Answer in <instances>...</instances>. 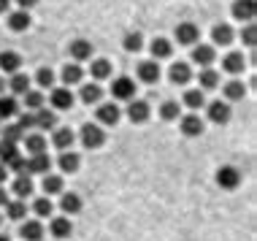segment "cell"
<instances>
[{"mask_svg":"<svg viewBox=\"0 0 257 241\" xmlns=\"http://www.w3.org/2000/svg\"><path fill=\"white\" fill-rule=\"evenodd\" d=\"M81 144L84 149H98L106 144V133H103L100 125H84L81 128Z\"/></svg>","mask_w":257,"mask_h":241,"instance_id":"obj_1","label":"cell"},{"mask_svg":"<svg viewBox=\"0 0 257 241\" xmlns=\"http://www.w3.org/2000/svg\"><path fill=\"white\" fill-rule=\"evenodd\" d=\"M217 184H219L222 190H235L241 184L238 168H233V165H222V168L217 171Z\"/></svg>","mask_w":257,"mask_h":241,"instance_id":"obj_2","label":"cell"},{"mask_svg":"<svg viewBox=\"0 0 257 241\" xmlns=\"http://www.w3.org/2000/svg\"><path fill=\"white\" fill-rule=\"evenodd\" d=\"M111 95H114L116 100H133V95H136V81L127 79V76L114 79V84H111Z\"/></svg>","mask_w":257,"mask_h":241,"instance_id":"obj_3","label":"cell"},{"mask_svg":"<svg viewBox=\"0 0 257 241\" xmlns=\"http://www.w3.org/2000/svg\"><path fill=\"white\" fill-rule=\"evenodd\" d=\"M149 103L147 100H127V119L136 122V125H141V122L149 119Z\"/></svg>","mask_w":257,"mask_h":241,"instance_id":"obj_4","label":"cell"},{"mask_svg":"<svg viewBox=\"0 0 257 241\" xmlns=\"http://www.w3.org/2000/svg\"><path fill=\"white\" fill-rule=\"evenodd\" d=\"M198 25H192V22H182V25H176V41L179 44H184V46H192V44H198Z\"/></svg>","mask_w":257,"mask_h":241,"instance_id":"obj_5","label":"cell"},{"mask_svg":"<svg viewBox=\"0 0 257 241\" xmlns=\"http://www.w3.org/2000/svg\"><path fill=\"white\" fill-rule=\"evenodd\" d=\"M208 119H211L214 125H225V122H230V106L222 103V100L208 103Z\"/></svg>","mask_w":257,"mask_h":241,"instance_id":"obj_6","label":"cell"},{"mask_svg":"<svg viewBox=\"0 0 257 241\" xmlns=\"http://www.w3.org/2000/svg\"><path fill=\"white\" fill-rule=\"evenodd\" d=\"M138 79H141L144 84H155V81H160L157 60H144V63H138Z\"/></svg>","mask_w":257,"mask_h":241,"instance_id":"obj_7","label":"cell"},{"mask_svg":"<svg viewBox=\"0 0 257 241\" xmlns=\"http://www.w3.org/2000/svg\"><path fill=\"white\" fill-rule=\"evenodd\" d=\"M68 52H71V57L76 60V63H81V60H89V57H92V44H89L87 38H76V41H71Z\"/></svg>","mask_w":257,"mask_h":241,"instance_id":"obj_8","label":"cell"},{"mask_svg":"<svg viewBox=\"0 0 257 241\" xmlns=\"http://www.w3.org/2000/svg\"><path fill=\"white\" fill-rule=\"evenodd\" d=\"M95 114H98L100 125H116V122H119V116H122V111H119V106H116V103H103Z\"/></svg>","mask_w":257,"mask_h":241,"instance_id":"obj_9","label":"cell"},{"mask_svg":"<svg viewBox=\"0 0 257 241\" xmlns=\"http://www.w3.org/2000/svg\"><path fill=\"white\" fill-rule=\"evenodd\" d=\"M203 119H200L198 114H187V116H182V133L184 136H190V139H195V136H200L203 133Z\"/></svg>","mask_w":257,"mask_h":241,"instance_id":"obj_10","label":"cell"},{"mask_svg":"<svg viewBox=\"0 0 257 241\" xmlns=\"http://www.w3.org/2000/svg\"><path fill=\"white\" fill-rule=\"evenodd\" d=\"M214 57H217V52H214V46H192V63H198L200 68H208L214 63Z\"/></svg>","mask_w":257,"mask_h":241,"instance_id":"obj_11","label":"cell"},{"mask_svg":"<svg viewBox=\"0 0 257 241\" xmlns=\"http://www.w3.org/2000/svg\"><path fill=\"white\" fill-rule=\"evenodd\" d=\"M19 68H22V57L17 52H0V71L14 76V73H19Z\"/></svg>","mask_w":257,"mask_h":241,"instance_id":"obj_12","label":"cell"},{"mask_svg":"<svg viewBox=\"0 0 257 241\" xmlns=\"http://www.w3.org/2000/svg\"><path fill=\"white\" fill-rule=\"evenodd\" d=\"M49 230H52L54 238H68L73 233V225H71V219H68V217H54L49 222Z\"/></svg>","mask_w":257,"mask_h":241,"instance_id":"obj_13","label":"cell"},{"mask_svg":"<svg viewBox=\"0 0 257 241\" xmlns=\"http://www.w3.org/2000/svg\"><path fill=\"white\" fill-rule=\"evenodd\" d=\"M30 25H33V19H30V14H27V11L19 9V11L9 14V27H11L14 33H25Z\"/></svg>","mask_w":257,"mask_h":241,"instance_id":"obj_14","label":"cell"},{"mask_svg":"<svg viewBox=\"0 0 257 241\" xmlns=\"http://www.w3.org/2000/svg\"><path fill=\"white\" fill-rule=\"evenodd\" d=\"M52 106L60 108V111H65V108L73 106V95L68 87H60V89H52Z\"/></svg>","mask_w":257,"mask_h":241,"instance_id":"obj_15","label":"cell"},{"mask_svg":"<svg viewBox=\"0 0 257 241\" xmlns=\"http://www.w3.org/2000/svg\"><path fill=\"white\" fill-rule=\"evenodd\" d=\"M233 17L241 19V22L254 19V0H235L233 3Z\"/></svg>","mask_w":257,"mask_h":241,"instance_id":"obj_16","label":"cell"},{"mask_svg":"<svg viewBox=\"0 0 257 241\" xmlns=\"http://www.w3.org/2000/svg\"><path fill=\"white\" fill-rule=\"evenodd\" d=\"M222 68H225L227 73H241V71L246 68L244 54H241V52H230V54H225V60H222Z\"/></svg>","mask_w":257,"mask_h":241,"instance_id":"obj_17","label":"cell"},{"mask_svg":"<svg viewBox=\"0 0 257 241\" xmlns=\"http://www.w3.org/2000/svg\"><path fill=\"white\" fill-rule=\"evenodd\" d=\"M49 155H44V152H38V155H33L30 160H27V174H49Z\"/></svg>","mask_w":257,"mask_h":241,"instance_id":"obj_18","label":"cell"},{"mask_svg":"<svg viewBox=\"0 0 257 241\" xmlns=\"http://www.w3.org/2000/svg\"><path fill=\"white\" fill-rule=\"evenodd\" d=\"M19 236H22L25 241H41V236H44V225H41L38 219H30V222H25L22 228H19Z\"/></svg>","mask_w":257,"mask_h":241,"instance_id":"obj_19","label":"cell"},{"mask_svg":"<svg viewBox=\"0 0 257 241\" xmlns=\"http://www.w3.org/2000/svg\"><path fill=\"white\" fill-rule=\"evenodd\" d=\"M168 76H171L173 84H187V81L192 79V71H190V65H187V63H173Z\"/></svg>","mask_w":257,"mask_h":241,"instance_id":"obj_20","label":"cell"},{"mask_svg":"<svg viewBox=\"0 0 257 241\" xmlns=\"http://www.w3.org/2000/svg\"><path fill=\"white\" fill-rule=\"evenodd\" d=\"M33 116H36V125H38L41 130H54V128H57V114H54V111L38 108V111L33 114Z\"/></svg>","mask_w":257,"mask_h":241,"instance_id":"obj_21","label":"cell"},{"mask_svg":"<svg viewBox=\"0 0 257 241\" xmlns=\"http://www.w3.org/2000/svg\"><path fill=\"white\" fill-rule=\"evenodd\" d=\"M60 206H62L65 214H79V211H81V198L76 195V192H65L62 201H60Z\"/></svg>","mask_w":257,"mask_h":241,"instance_id":"obj_22","label":"cell"},{"mask_svg":"<svg viewBox=\"0 0 257 241\" xmlns=\"http://www.w3.org/2000/svg\"><path fill=\"white\" fill-rule=\"evenodd\" d=\"M171 52H173V46H171L168 38H155V41H152V57H155V60L171 57Z\"/></svg>","mask_w":257,"mask_h":241,"instance_id":"obj_23","label":"cell"},{"mask_svg":"<svg viewBox=\"0 0 257 241\" xmlns=\"http://www.w3.org/2000/svg\"><path fill=\"white\" fill-rule=\"evenodd\" d=\"M211 38H214V44L217 46H227L233 41V30H230V25H217L211 30Z\"/></svg>","mask_w":257,"mask_h":241,"instance_id":"obj_24","label":"cell"},{"mask_svg":"<svg viewBox=\"0 0 257 241\" xmlns=\"http://www.w3.org/2000/svg\"><path fill=\"white\" fill-rule=\"evenodd\" d=\"M198 81H200V89H214L219 84V73L214 71V68H200Z\"/></svg>","mask_w":257,"mask_h":241,"instance_id":"obj_25","label":"cell"},{"mask_svg":"<svg viewBox=\"0 0 257 241\" xmlns=\"http://www.w3.org/2000/svg\"><path fill=\"white\" fill-rule=\"evenodd\" d=\"M9 89L14 95H25L27 89H30V79H27V73H14L11 81H9Z\"/></svg>","mask_w":257,"mask_h":241,"instance_id":"obj_26","label":"cell"},{"mask_svg":"<svg viewBox=\"0 0 257 241\" xmlns=\"http://www.w3.org/2000/svg\"><path fill=\"white\" fill-rule=\"evenodd\" d=\"M184 106H190V108H203L206 106V95H203V89H187L184 92Z\"/></svg>","mask_w":257,"mask_h":241,"instance_id":"obj_27","label":"cell"},{"mask_svg":"<svg viewBox=\"0 0 257 241\" xmlns=\"http://www.w3.org/2000/svg\"><path fill=\"white\" fill-rule=\"evenodd\" d=\"M14 192H17L19 198H27V195H33V179L22 174V176H17L14 179Z\"/></svg>","mask_w":257,"mask_h":241,"instance_id":"obj_28","label":"cell"},{"mask_svg":"<svg viewBox=\"0 0 257 241\" xmlns=\"http://www.w3.org/2000/svg\"><path fill=\"white\" fill-rule=\"evenodd\" d=\"M81 76H84V71H81L79 65H65L62 68V81H65V87H71V84H79L81 81Z\"/></svg>","mask_w":257,"mask_h":241,"instance_id":"obj_29","label":"cell"},{"mask_svg":"<svg viewBox=\"0 0 257 241\" xmlns=\"http://www.w3.org/2000/svg\"><path fill=\"white\" fill-rule=\"evenodd\" d=\"M100 98H103L100 84H92V81H89V84L81 87V100H84V103H98Z\"/></svg>","mask_w":257,"mask_h":241,"instance_id":"obj_30","label":"cell"},{"mask_svg":"<svg viewBox=\"0 0 257 241\" xmlns=\"http://www.w3.org/2000/svg\"><path fill=\"white\" fill-rule=\"evenodd\" d=\"M52 141H54V147H57V149H62V152H65V149L73 144V133H71L68 128H60V130H54V139H52Z\"/></svg>","mask_w":257,"mask_h":241,"instance_id":"obj_31","label":"cell"},{"mask_svg":"<svg viewBox=\"0 0 257 241\" xmlns=\"http://www.w3.org/2000/svg\"><path fill=\"white\" fill-rule=\"evenodd\" d=\"M25 147H27V152L30 155H38V152H44L46 149V139L44 136H25Z\"/></svg>","mask_w":257,"mask_h":241,"instance_id":"obj_32","label":"cell"},{"mask_svg":"<svg viewBox=\"0 0 257 241\" xmlns=\"http://www.w3.org/2000/svg\"><path fill=\"white\" fill-rule=\"evenodd\" d=\"M122 46L127 52H141L144 49V36L141 33H127V36L122 38Z\"/></svg>","mask_w":257,"mask_h":241,"instance_id":"obj_33","label":"cell"},{"mask_svg":"<svg viewBox=\"0 0 257 241\" xmlns=\"http://www.w3.org/2000/svg\"><path fill=\"white\" fill-rule=\"evenodd\" d=\"M89 73H92V79H106V76H111V63L108 60H92Z\"/></svg>","mask_w":257,"mask_h":241,"instance_id":"obj_34","label":"cell"},{"mask_svg":"<svg viewBox=\"0 0 257 241\" xmlns=\"http://www.w3.org/2000/svg\"><path fill=\"white\" fill-rule=\"evenodd\" d=\"M19 157V149H17V144H0V160H3V165H11L14 160Z\"/></svg>","mask_w":257,"mask_h":241,"instance_id":"obj_35","label":"cell"},{"mask_svg":"<svg viewBox=\"0 0 257 241\" xmlns=\"http://www.w3.org/2000/svg\"><path fill=\"white\" fill-rule=\"evenodd\" d=\"M60 168H62V174H73V171H79V155L65 152L60 157Z\"/></svg>","mask_w":257,"mask_h":241,"instance_id":"obj_36","label":"cell"},{"mask_svg":"<svg viewBox=\"0 0 257 241\" xmlns=\"http://www.w3.org/2000/svg\"><path fill=\"white\" fill-rule=\"evenodd\" d=\"M17 108H19V103H17V98H0V119H9V116H14L17 114Z\"/></svg>","mask_w":257,"mask_h":241,"instance_id":"obj_37","label":"cell"},{"mask_svg":"<svg viewBox=\"0 0 257 241\" xmlns=\"http://www.w3.org/2000/svg\"><path fill=\"white\" fill-rule=\"evenodd\" d=\"M160 116H163L165 122L179 119V103H176V100H165L163 106H160Z\"/></svg>","mask_w":257,"mask_h":241,"instance_id":"obj_38","label":"cell"},{"mask_svg":"<svg viewBox=\"0 0 257 241\" xmlns=\"http://www.w3.org/2000/svg\"><path fill=\"white\" fill-rule=\"evenodd\" d=\"M246 92V87L241 84V81H230V84H225V98L227 100H241Z\"/></svg>","mask_w":257,"mask_h":241,"instance_id":"obj_39","label":"cell"},{"mask_svg":"<svg viewBox=\"0 0 257 241\" xmlns=\"http://www.w3.org/2000/svg\"><path fill=\"white\" fill-rule=\"evenodd\" d=\"M25 106L38 111V108L44 106V92H38V89H27V92H25Z\"/></svg>","mask_w":257,"mask_h":241,"instance_id":"obj_40","label":"cell"},{"mask_svg":"<svg viewBox=\"0 0 257 241\" xmlns=\"http://www.w3.org/2000/svg\"><path fill=\"white\" fill-rule=\"evenodd\" d=\"M0 133H3V141H6V144H17L19 139H22L25 130L19 128V125H6L3 130H0Z\"/></svg>","mask_w":257,"mask_h":241,"instance_id":"obj_41","label":"cell"},{"mask_svg":"<svg viewBox=\"0 0 257 241\" xmlns=\"http://www.w3.org/2000/svg\"><path fill=\"white\" fill-rule=\"evenodd\" d=\"M44 192L46 195H54V192H62V176H46L44 179Z\"/></svg>","mask_w":257,"mask_h":241,"instance_id":"obj_42","label":"cell"},{"mask_svg":"<svg viewBox=\"0 0 257 241\" xmlns=\"http://www.w3.org/2000/svg\"><path fill=\"white\" fill-rule=\"evenodd\" d=\"M33 209H36L38 217H49L52 214V201H49V198H38V201L33 203Z\"/></svg>","mask_w":257,"mask_h":241,"instance_id":"obj_43","label":"cell"},{"mask_svg":"<svg viewBox=\"0 0 257 241\" xmlns=\"http://www.w3.org/2000/svg\"><path fill=\"white\" fill-rule=\"evenodd\" d=\"M36 81H38V84L44 87V89H49V87L54 84V73L49 71V68H41V71H38V76H36Z\"/></svg>","mask_w":257,"mask_h":241,"instance_id":"obj_44","label":"cell"},{"mask_svg":"<svg viewBox=\"0 0 257 241\" xmlns=\"http://www.w3.org/2000/svg\"><path fill=\"white\" fill-rule=\"evenodd\" d=\"M27 214V206L22 203V201H14V203H9V217L11 219H22Z\"/></svg>","mask_w":257,"mask_h":241,"instance_id":"obj_45","label":"cell"},{"mask_svg":"<svg viewBox=\"0 0 257 241\" xmlns=\"http://www.w3.org/2000/svg\"><path fill=\"white\" fill-rule=\"evenodd\" d=\"M241 41H244L246 46H254V41H257V30H254V25H246L244 30H241Z\"/></svg>","mask_w":257,"mask_h":241,"instance_id":"obj_46","label":"cell"},{"mask_svg":"<svg viewBox=\"0 0 257 241\" xmlns=\"http://www.w3.org/2000/svg\"><path fill=\"white\" fill-rule=\"evenodd\" d=\"M33 125H36V116H33V114H19V128H22V130H27V128H33Z\"/></svg>","mask_w":257,"mask_h":241,"instance_id":"obj_47","label":"cell"},{"mask_svg":"<svg viewBox=\"0 0 257 241\" xmlns=\"http://www.w3.org/2000/svg\"><path fill=\"white\" fill-rule=\"evenodd\" d=\"M36 3H38V0H17V6H19V9H22V11L33 9V6H36Z\"/></svg>","mask_w":257,"mask_h":241,"instance_id":"obj_48","label":"cell"},{"mask_svg":"<svg viewBox=\"0 0 257 241\" xmlns=\"http://www.w3.org/2000/svg\"><path fill=\"white\" fill-rule=\"evenodd\" d=\"M9 6H11V0H0V14L9 11Z\"/></svg>","mask_w":257,"mask_h":241,"instance_id":"obj_49","label":"cell"},{"mask_svg":"<svg viewBox=\"0 0 257 241\" xmlns=\"http://www.w3.org/2000/svg\"><path fill=\"white\" fill-rule=\"evenodd\" d=\"M3 182H6V165H0V187H3Z\"/></svg>","mask_w":257,"mask_h":241,"instance_id":"obj_50","label":"cell"},{"mask_svg":"<svg viewBox=\"0 0 257 241\" xmlns=\"http://www.w3.org/2000/svg\"><path fill=\"white\" fill-rule=\"evenodd\" d=\"M0 206H6V190L0 187Z\"/></svg>","mask_w":257,"mask_h":241,"instance_id":"obj_51","label":"cell"},{"mask_svg":"<svg viewBox=\"0 0 257 241\" xmlns=\"http://www.w3.org/2000/svg\"><path fill=\"white\" fill-rule=\"evenodd\" d=\"M3 89H6V81H3V76H0V92H3Z\"/></svg>","mask_w":257,"mask_h":241,"instance_id":"obj_52","label":"cell"},{"mask_svg":"<svg viewBox=\"0 0 257 241\" xmlns=\"http://www.w3.org/2000/svg\"><path fill=\"white\" fill-rule=\"evenodd\" d=\"M0 241H9V236H0Z\"/></svg>","mask_w":257,"mask_h":241,"instance_id":"obj_53","label":"cell"}]
</instances>
